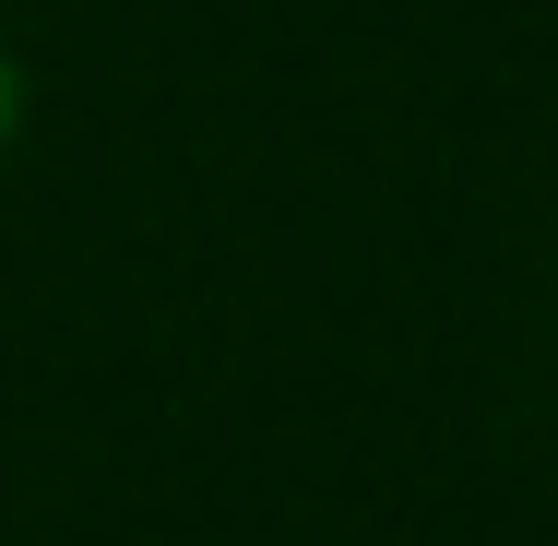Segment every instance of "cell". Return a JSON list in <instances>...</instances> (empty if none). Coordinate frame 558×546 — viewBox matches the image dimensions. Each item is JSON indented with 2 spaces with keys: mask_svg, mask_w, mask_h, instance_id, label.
I'll return each instance as SVG.
<instances>
[{
  "mask_svg": "<svg viewBox=\"0 0 558 546\" xmlns=\"http://www.w3.org/2000/svg\"><path fill=\"white\" fill-rule=\"evenodd\" d=\"M0 108H12V96H0Z\"/></svg>",
  "mask_w": 558,
  "mask_h": 546,
  "instance_id": "obj_2",
  "label": "cell"
},
{
  "mask_svg": "<svg viewBox=\"0 0 558 546\" xmlns=\"http://www.w3.org/2000/svg\"><path fill=\"white\" fill-rule=\"evenodd\" d=\"M487 332H499V416L535 439V451H558V131L523 155V179H511Z\"/></svg>",
  "mask_w": 558,
  "mask_h": 546,
  "instance_id": "obj_1",
  "label": "cell"
}]
</instances>
